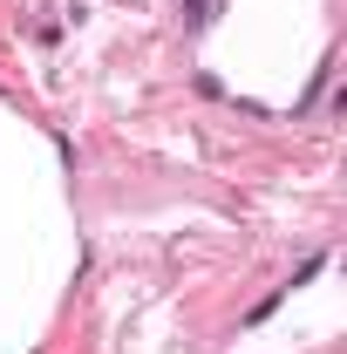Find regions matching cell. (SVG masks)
Wrapping results in <instances>:
<instances>
[{
    "instance_id": "1",
    "label": "cell",
    "mask_w": 347,
    "mask_h": 354,
    "mask_svg": "<svg viewBox=\"0 0 347 354\" xmlns=\"http://www.w3.org/2000/svg\"><path fill=\"white\" fill-rule=\"evenodd\" d=\"M218 21V0H184V35H205Z\"/></svg>"
}]
</instances>
